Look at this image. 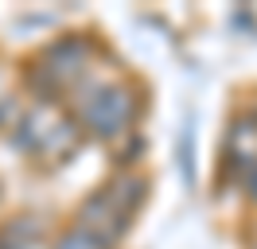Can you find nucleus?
I'll return each instance as SVG.
<instances>
[{"instance_id": "nucleus-2", "label": "nucleus", "mask_w": 257, "mask_h": 249, "mask_svg": "<svg viewBox=\"0 0 257 249\" xmlns=\"http://www.w3.org/2000/svg\"><path fill=\"white\" fill-rule=\"evenodd\" d=\"M59 249H101V241H97L90 230H82V226H74V230L66 233L63 241H59Z\"/></svg>"}, {"instance_id": "nucleus-3", "label": "nucleus", "mask_w": 257, "mask_h": 249, "mask_svg": "<svg viewBox=\"0 0 257 249\" xmlns=\"http://www.w3.org/2000/svg\"><path fill=\"white\" fill-rule=\"evenodd\" d=\"M249 187H253V195H257V168H253V179H249Z\"/></svg>"}, {"instance_id": "nucleus-1", "label": "nucleus", "mask_w": 257, "mask_h": 249, "mask_svg": "<svg viewBox=\"0 0 257 249\" xmlns=\"http://www.w3.org/2000/svg\"><path fill=\"white\" fill-rule=\"evenodd\" d=\"M86 121L94 125L97 133H121V125L128 121V93L125 90H105L101 97H94L90 105H86Z\"/></svg>"}]
</instances>
